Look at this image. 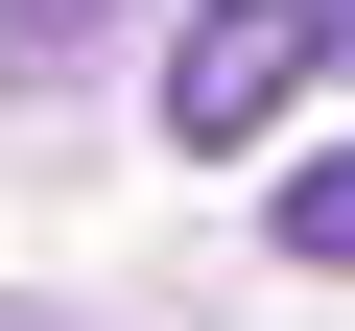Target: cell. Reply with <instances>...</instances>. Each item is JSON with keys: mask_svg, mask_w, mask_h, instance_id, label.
Listing matches in <instances>:
<instances>
[{"mask_svg": "<svg viewBox=\"0 0 355 331\" xmlns=\"http://www.w3.org/2000/svg\"><path fill=\"white\" fill-rule=\"evenodd\" d=\"M95 24H119V0H0V48H95Z\"/></svg>", "mask_w": 355, "mask_h": 331, "instance_id": "3", "label": "cell"}, {"mask_svg": "<svg viewBox=\"0 0 355 331\" xmlns=\"http://www.w3.org/2000/svg\"><path fill=\"white\" fill-rule=\"evenodd\" d=\"M284 260H331V284H355V142H331V166H284Z\"/></svg>", "mask_w": 355, "mask_h": 331, "instance_id": "2", "label": "cell"}, {"mask_svg": "<svg viewBox=\"0 0 355 331\" xmlns=\"http://www.w3.org/2000/svg\"><path fill=\"white\" fill-rule=\"evenodd\" d=\"M308 71H331V48H308V0H214V24L166 48V142L214 166V142H261V118L308 95Z\"/></svg>", "mask_w": 355, "mask_h": 331, "instance_id": "1", "label": "cell"}, {"mask_svg": "<svg viewBox=\"0 0 355 331\" xmlns=\"http://www.w3.org/2000/svg\"><path fill=\"white\" fill-rule=\"evenodd\" d=\"M308 48H331V71H355V0H308Z\"/></svg>", "mask_w": 355, "mask_h": 331, "instance_id": "4", "label": "cell"}]
</instances>
